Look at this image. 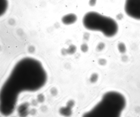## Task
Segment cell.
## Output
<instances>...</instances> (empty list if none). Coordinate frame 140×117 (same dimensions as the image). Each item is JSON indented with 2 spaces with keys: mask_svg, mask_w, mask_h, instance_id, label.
Segmentation results:
<instances>
[{
  "mask_svg": "<svg viewBox=\"0 0 140 117\" xmlns=\"http://www.w3.org/2000/svg\"><path fill=\"white\" fill-rule=\"evenodd\" d=\"M96 0H90L89 4L91 6H93L95 4Z\"/></svg>",
  "mask_w": 140,
  "mask_h": 117,
  "instance_id": "14",
  "label": "cell"
},
{
  "mask_svg": "<svg viewBox=\"0 0 140 117\" xmlns=\"http://www.w3.org/2000/svg\"><path fill=\"white\" fill-rule=\"evenodd\" d=\"M81 50L82 52L86 53L87 52L89 49L88 45L86 43H83L81 46Z\"/></svg>",
  "mask_w": 140,
  "mask_h": 117,
  "instance_id": "10",
  "label": "cell"
},
{
  "mask_svg": "<svg viewBox=\"0 0 140 117\" xmlns=\"http://www.w3.org/2000/svg\"><path fill=\"white\" fill-rule=\"evenodd\" d=\"M90 36V34L88 33H84L83 35V39L86 41H88L89 40Z\"/></svg>",
  "mask_w": 140,
  "mask_h": 117,
  "instance_id": "13",
  "label": "cell"
},
{
  "mask_svg": "<svg viewBox=\"0 0 140 117\" xmlns=\"http://www.w3.org/2000/svg\"><path fill=\"white\" fill-rule=\"evenodd\" d=\"M99 79V75L96 73H94L91 74L90 76L89 81L90 83L92 84H95L98 81Z\"/></svg>",
  "mask_w": 140,
  "mask_h": 117,
  "instance_id": "6",
  "label": "cell"
},
{
  "mask_svg": "<svg viewBox=\"0 0 140 117\" xmlns=\"http://www.w3.org/2000/svg\"><path fill=\"white\" fill-rule=\"evenodd\" d=\"M82 23L86 29L100 32L107 38L114 36L118 31V24L114 19L96 12H90L85 14Z\"/></svg>",
  "mask_w": 140,
  "mask_h": 117,
  "instance_id": "1",
  "label": "cell"
},
{
  "mask_svg": "<svg viewBox=\"0 0 140 117\" xmlns=\"http://www.w3.org/2000/svg\"><path fill=\"white\" fill-rule=\"evenodd\" d=\"M61 52L63 56H66L67 54H67V49L63 48L62 49Z\"/></svg>",
  "mask_w": 140,
  "mask_h": 117,
  "instance_id": "15",
  "label": "cell"
},
{
  "mask_svg": "<svg viewBox=\"0 0 140 117\" xmlns=\"http://www.w3.org/2000/svg\"><path fill=\"white\" fill-rule=\"evenodd\" d=\"M77 16L74 13H70L64 16L61 21L63 23L66 25L73 24L77 20Z\"/></svg>",
  "mask_w": 140,
  "mask_h": 117,
  "instance_id": "3",
  "label": "cell"
},
{
  "mask_svg": "<svg viewBox=\"0 0 140 117\" xmlns=\"http://www.w3.org/2000/svg\"><path fill=\"white\" fill-rule=\"evenodd\" d=\"M118 48L119 52L122 54L124 53L126 51V47L124 43H120L118 44Z\"/></svg>",
  "mask_w": 140,
  "mask_h": 117,
  "instance_id": "8",
  "label": "cell"
},
{
  "mask_svg": "<svg viewBox=\"0 0 140 117\" xmlns=\"http://www.w3.org/2000/svg\"><path fill=\"white\" fill-rule=\"evenodd\" d=\"M72 108L67 106L66 107H63L60 110L61 114L65 116H69L71 115L72 113Z\"/></svg>",
  "mask_w": 140,
  "mask_h": 117,
  "instance_id": "5",
  "label": "cell"
},
{
  "mask_svg": "<svg viewBox=\"0 0 140 117\" xmlns=\"http://www.w3.org/2000/svg\"><path fill=\"white\" fill-rule=\"evenodd\" d=\"M77 48L74 45L72 44L69 46L68 48L67 49V54L70 55H73L76 53L77 51Z\"/></svg>",
  "mask_w": 140,
  "mask_h": 117,
  "instance_id": "7",
  "label": "cell"
},
{
  "mask_svg": "<svg viewBox=\"0 0 140 117\" xmlns=\"http://www.w3.org/2000/svg\"><path fill=\"white\" fill-rule=\"evenodd\" d=\"M98 63L100 65L104 66H105L107 64V60L104 58H101L98 60Z\"/></svg>",
  "mask_w": 140,
  "mask_h": 117,
  "instance_id": "11",
  "label": "cell"
},
{
  "mask_svg": "<svg viewBox=\"0 0 140 117\" xmlns=\"http://www.w3.org/2000/svg\"><path fill=\"white\" fill-rule=\"evenodd\" d=\"M125 10L129 17L140 20V0H126Z\"/></svg>",
  "mask_w": 140,
  "mask_h": 117,
  "instance_id": "2",
  "label": "cell"
},
{
  "mask_svg": "<svg viewBox=\"0 0 140 117\" xmlns=\"http://www.w3.org/2000/svg\"><path fill=\"white\" fill-rule=\"evenodd\" d=\"M105 44L104 43L100 42L97 44L95 48L97 52H100L102 51L105 47Z\"/></svg>",
  "mask_w": 140,
  "mask_h": 117,
  "instance_id": "9",
  "label": "cell"
},
{
  "mask_svg": "<svg viewBox=\"0 0 140 117\" xmlns=\"http://www.w3.org/2000/svg\"><path fill=\"white\" fill-rule=\"evenodd\" d=\"M75 102L72 100H70L68 101L67 103V106L69 108H72L75 105Z\"/></svg>",
  "mask_w": 140,
  "mask_h": 117,
  "instance_id": "12",
  "label": "cell"
},
{
  "mask_svg": "<svg viewBox=\"0 0 140 117\" xmlns=\"http://www.w3.org/2000/svg\"><path fill=\"white\" fill-rule=\"evenodd\" d=\"M8 6V0H0V14H4L7 9Z\"/></svg>",
  "mask_w": 140,
  "mask_h": 117,
  "instance_id": "4",
  "label": "cell"
}]
</instances>
